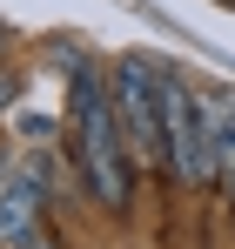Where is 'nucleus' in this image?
Returning <instances> with one entry per match:
<instances>
[{
	"instance_id": "6e6552de",
	"label": "nucleus",
	"mask_w": 235,
	"mask_h": 249,
	"mask_svg": "<svg viewBox=\"0 0 235 249\" xmlns=\"http://www.w3.org/2000/svg\"><path fill=\"white\" fill-rule=\"evenodd\" d=\"M0 54H7V20H0Z\"/></svg>"
},
{
	"instance_id": "20e7f679",
	"label": "nucleus",
	"mask_w": 235,
	"mask_h": 249,
	"mask_svg": "<svg viewBox=\"0 0 235 249\" xmlns=\"http://www.w3.org/2000/svg\"><path fill=\"white\" fill-rule=\"evenodd\" d=\"M40 209H47V182L40 168H20L0 182V249H27L40 236Z\"/></svg>"
},
{
	"instance_id": "7ed1b4c3",
	"label": "nucleus",
	"mask_w": 235,
	"mask_h": 249,
	"mask_svg": "<svg viewBox=\"0 0 235 249\" xmlns=\"http://www.w3.org/2000/svg\"><path fill=\"white\" fill-rule=\"evenodd\" d=\"M161 74H168V175L188 182V189H208V182L222 175L215 128H208V94H201L175 61H168Z\"/></svg>"
},
{
	"instance_id": "f257e3e1",
	"label": "nucleus",
	"mask_w": 235,
	"mask_h": 249,
	"mask_svg": "<svg viewBox=\"0 0 235 249\" xmlns=\"http://www.w3.org/2000/svg\"><path fill=\"white\" fill-rule=\"evenodd\" d=\"M74 162H81L87 196L108 215L134 209V155H128V135L115 115V81L94 74L87 61H74Z\"/></svg>"
},
{
	"instance_id": "423d86ee",
	"label": "nucleus",
	"mask_w": 235,
	"mask_h": 249,
	"mask_svg": "<svg viewBox=\"0 0 235 249\" xmlns=\"http://www.w3.org/2000/svg\"><path fill=\"white\" fill-rule=\"evenodd\" d=\"M7 101H14V74L0 68V108H7Z\"/></svg>"
},
{
	"instance_id": "39448f33",
	"label": "nucleus",
	"mask_w": 235,
	"mask_h": 249,
	"mask_svg": "<svg viewBox=\"0 0 235 249\" xmlns=\"http://www.w3.org/2000/svg\"><path fill=\"white\" fill-rule=\"evenodd\" d=\"M208 128H215V155H222V175L235 196V94H208Z\"/></svg>"
},
{
	"instance_id": "0eeeda50",
	"label": "nucleus",
	"mask_w": 235,
	"mask_h": 249,
	"mask_svg": "<svg viewBox=\"0 0 235 249\" xmlns=\"http://www.w3.org/2000/svg\"><path fill=\"white\" fill-rule=\"evenodd\" d=\"M27 249H67V243H54V236H47V229H40V236H34V243H27Z\"/></svg>"
},
{
	"instance_id": "f03ea898",
	"label": "nucleus",
	"mask_w": 235,
	"mask_h": 249,
	"mask_svg": "<svg viewBox=\"0 0 235 249\" xmlns=\"http://www.w3.org/2000/svg\"><path fill=\"white\" fill-rule=\"evenodd\" d=\"M108 81H115V115H121L134 168H161L168 175V74L148 54H128V61H115Z\"/></svg>"
}]
</instances>
